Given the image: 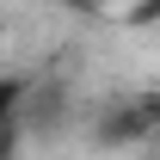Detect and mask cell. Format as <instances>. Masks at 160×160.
Listing matches in <instances>:
<instances>
[{
    "mask_svg": "<svg viewBox=\"0 0 160 160\" xmlns=\"http://www.w3.org/2000/svg\"><path fill=\"white\" fill-rule=\"evenodd\" d=\"M99 142H111V148H148V142H160V92L111 99L105 117H99Z\"/></svg>",
    "mask_w": 160,
    "mask_h": 160,
    "instance_id": "1",
    "label": "cell"
},
{
    "mask_svg": "<svg viewBox=\"0 0 160 160\" xmlns=\"http://www.w3.org/2000/svg\"><path fill=\"white\" fill-rule=\"evenodd\" d=\"M31 92H37V80H31V74H0V129L19 123V111L31 105Z\"/></svg>",
    "mask_w": 160,
    "mask_h": 160,
    "instance_id": "2",
    "label": "cell"
},
{
    "mask_svg": "<svg viewBox=\"0 0 160 160\" xmlns=\"http://www.w3.org/2000/svg\"><path fill=\"white\" fill-rule=\"evenodd\" d=\"M68 12H111V6H123V0H62Z\"/></svg>",
    "mask_w": 160,
    "mask_h": 160,
    "instance_id": "3",
    "label": "cell"
},
{
    "mask_svg": "<svg viewBox=\"0 0 160 160\" xmlns=\"http://www.w3.org/2000/svg\"><path fill=\"white\" fill-rule=\"evenodd\" d=\"M0 160H6V154H0Z\"/></svg>",
    "mask_w": 160,
    "mask_h": 160,
    "instance_id": "4",
    "label": "cell"
}]
</instances>
